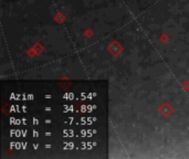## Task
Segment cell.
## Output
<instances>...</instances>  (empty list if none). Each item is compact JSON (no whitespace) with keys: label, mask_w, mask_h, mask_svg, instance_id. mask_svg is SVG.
I'll use <instances>...</instances> for the list:
<instances>
[]
</instances>
